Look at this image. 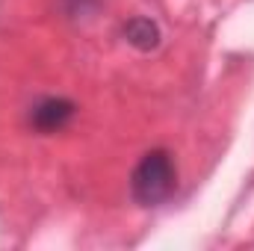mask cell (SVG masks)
I'll return each mask as SVG.
<instances>
[{
  "instance_id": "obj_3",
  "label": "cell",
  "mask_w": 254,
  "mask_h": 251,
  "mask_svg": "<svg viewBox=\"0 0 254 251\" xmlns=\"http://www.w3.org/2000/svg\"><path fill=\"white\" fill-rule=\"evenodd\" d=\"M125 39H127V45H130V48H136V51L148 54V51L160 48L163 33H160V27H157L151 18L136 15V18H130V21L125 24Z\"/></svg>"
},
{
  "instance_id": "obj_1",
  "label": "cell",
  "mask_w": 254,
  "mask_h": 251,
  "mask_svg": "<svg viewBox=\"0 0 254 251\" xmlns=\"http://www.w3.org/2000/svg\"><path fill=\"white\" fill-rule=\"evenodd\" d=\"M175 189H178V166L166 148L148 151L130 175V195L139 207H160L175 195Z\"/></svg>"
},
{
  "instance_id": "obj_2",
  "label": "cell",
  "mask_w": 254,
  "mask_h": 251,
  "mask_svg": "<svg viewBox=\"0 0 254 251\" xmlns=\"http://www.w3.org/2000/svg\"><path fill=\"white\" fill-rule=\"evenodd\" d=\"M77 107L68 98H42L30 107V125L39 133H60L71 125Z\"/></svg>"
}]
</instances>
